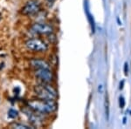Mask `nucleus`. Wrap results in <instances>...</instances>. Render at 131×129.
I'll use <instances>...</instances> for the list:
<instances>
[{
	"label": "nucleus",
	"mask_w": 131,
	"mask_h": 129,
	"mask_svg": "<svg viewBox=\"0 0 131 129\" xmlns=\"http://www.w3.org/2000/svg\"><path fill=\"white\" fill-rule=\"evenodd\" d=\"M28 105L31 109L42 113H53L57 109V105L53 100H32L28 102Z\"/></svg>",
	"instance_id": "f257e3e1"
},
{
	"label": "nucleus",
	"mask_w": 131,
	"mask_h": 129,
	"mask_svg": "<svg viewBox=\"0 0 131 129\" xmlns=\"http://www.w3.org/2000/svg\"><path fill=\"white\" fill-rule=\"evenodd\" d=\"M34 91L37 96L45 100H53L57 97V92L49 85L42 84L35 86Z\"/></svg>",
	"instance_id": "f03ea898"
},
{
	"label": "nucleus",
	"mask_w": 131,
	"mask_h": 129,
	"mask_svg": "<svg viewBox=\"0 0 131 129\" xmlns=\"http://www.w3.org/2000/svg\"><path fill=\"white\" fill-rule=\"evenodd\" d=\"M25 47L33 52H46L48 46L44 41L39 39H31L25 42Z\"/></svg>",
	"instance_id": "7ed1b4c3"
},
{
	"label": "nucleus",
	"mask_w": 131,
	"mask_h": 129,
	"mask_svg": "<svg viewBox=\"0 0 131 129\" xmlns=\"http://www.w3.org/2000/svg\"><path fill=\"white\" fill-rule=\"evenodd\" d=\"M40 10V5L36 0H30L25 5L22 9V13L25 15H31Z\"/></svg>",
	"instance_id": "20e7f679"
},
{
	"label": "nucleus",
	"mask_w": 131,
	"mask_h": 129,
	"mask_svg": "<svg viewBox=\"0 0 131 129\" xmlns=\"http://www.w3.org/2000/svg\"><path fill=\"white\" fill-rule=\"evenodd\" d=\"M31 30L39 34H52L53 32V28L50 25L44 23H36L31 26Z\"/></svg>",
	"instance_id": "39448f33"
},
{
	"label": "nucleus",
	"mask_w": 131,
	"mask_h": 129,
	"mask_svg": "<svg viewBox=\"0 0 131 129\" xmlns=\"http://www.w3.org/2000/svg\"><path fill=\"white\" fill-rule=\"evenodd\" d=\"M35 76L39 79L40 80L44 82H51L52 79H53V75H52V73L50 69H46V68H43V69H37L35 72Z\"/></svg>",
	"instance_id": "423d86ee"
},
{
	"label": "nucleus",
	"mask_w": 131,
	"mask_h": 129,
	"mask_svg": "<svg viewBox=\"0 0 131 129\" xmlns=\"http://www.w3.org/2000/svg\"><path fill=\"white\" fill-rule=\"evenodd\" d=\"M30 65L31 67H33L35 69H50V65L43 60H37V58L31 60L30 61Z\"/></svg>",
	"instance_id": "0eeeda50"
},
{
	"label": "nucleus",
	"mask_w": 131,
	"mask_h": 129,
	"mask_svg": "<svg viewBox=\"0 0 131 129\" xmlns=\"http://www.w3.org/2000/svg\"><path fill=\"white\" fill-rule=\"evenodd\" d=\"M12 126L13 128H18V129H26V128H31L29 126H26V125H23V124H18V123H14L12 125Z\"/></svg>",
	"instance_id": "6e6552de"
},
{
	"label": "nucleus",
	"mask_w": 131,
	"mask_h": 129,
	"mask_svg": "<svg viewBox=\"0 0 131 129\" xmlns=\"http://www.w3.org/2000/svg\"><path fill=\"white\" fill-rule=\"evenodd\" d=\"M18 111H16V110L14 109H10L9 112H8V115H9L10 118H16L17 116H18Z\"/></svg>",
	"instance_id": "1a4fd4ad"
},
{
	"label": "nucleus",
	"mask_w": 131,
	"mask_h": 129,
	"mask_svg": "<svg viewBox=\"0 0 131 129\" xmlns=\"http://www.w3.org/2000/svg\"><path fill=\"white\" fill-rule=\"evenodd\" d=\"M86 14H88V19H89V22H90L91 26H92L93 31H94V19H93L92 16L90 15V13L88 11H86Z\"/></svg>",
	"instance_id": "9d476101"
},
{
	"label": "nucleus",
	"mask_w": 131,
	"mask_h": 129,
	"mask_svg": "<svg viewBox=\"0 0 131 129\" xmlns=\"http://www.w3.org/2000/svg\"><path fill=\"white\" fill-rule=\"evenodd\" d=\"M109 105H108V97H106V114H107V118L108 120L109 118Z\"/></svg>",
	"instance_id": "9b49d317"
},
{
	"label": "nucleus",
	"mask_w": 131,
	"mask_h": 129,
	"mask_svg": "<svg viewBox=\"0 0 131 129\" xmlns=\"http://www.w3.org/2000/svg\"><path fill=\"white\" fill-rule=\"evenodd\" d=\"M120 107L121 108H123L124 107V105H125V100H124L123 97H120Z\"/></svg>",
	"instance_id": "f8f14e48"
},
{
	"label": "nucleus",
	"mask_w": 131,
	"mask_h": 129,
	"mask_svg": "<svg viewBox=\"0 0 131 129\" xmlns=\"http://www.w3.org/2000/svg\"><path fill=\"white\" fill-rule=\"evenodd\" d=\"M128 63H125V66H124V72H125V74L128 73Z\"/></svg>",
	"instance_id": "ddd939ff"
},
{
	"label": "nucleus",
	"mask_w": 131,
	"mask_h": 129,
	"mask_svg": "<svg viewBox=\"0 0 131 129\" xmlns=\"http://www.w3.org/2000/svg\"><path fill=\"white\" fill-rule=\"evenodd\" d=\"M123 84H124V81L122 80V84H120V89H122V88H123Z\"/></svg>",
	"instance_id": "4468645a"
},
{
	"label": "nucleus",
	"mask_w": 131,
	"mask_h": 129,
	"mask_svg": "<svg viewBox=\"0 0 131 129\" xmlns=\"http://www.w3.org/2000/svg\"><path fill=\"white\" fill-rule=\"evenodd\" d=\"M99 92H102V86H101V85H100V86H99Z\"/></svg>",
	"instance_id": "2eb2a0df"
},
{
	"label": "nucleus",
	"mask_w": 131,
	"mask_h": 129,
	"mask_svg": "<svg viewBox=\"0 0 131 129\" xmlns=\"http://www.w3.org/2000/svg\"><path fill=\"white\" fill-rule=\"evenodd\" d=\"M47 1H49V2H53V1H55V0H47Z\"/></svg>",
	"instance_id": "dca6fc26"
}]
</instances>
